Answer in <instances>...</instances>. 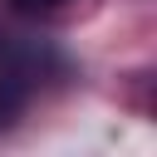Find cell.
Returning <instances> with one entry per match:
<instances>
[{"label":"cell","mask_w":157,"mask_h":157,"mask_svg":"<svg viewBox=\"0 0 157 157\" xmlns=\"http://www.w3.org/2000/svg\"><path fill=\"white\" fill-rule=\"evenodd\" d=\"M39 83V54L15 34H0V128H10Z\"/></svg>","instance_id":"1"},{"label":"cell","mask_w":157,"mask_h":157,"mask_svg":"<svg viewBox=\"0 0 157 157\" xmlns=\"http://www.w3.org/2000/svg\"><path fill=\"white\" fill-rule=\"evenodd\" d=\"M20 10H29V15H39V10H54V5H64V0H15Z\"/></svg>","instance_id":"2"}]
</instances>
